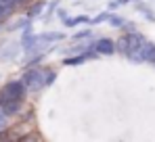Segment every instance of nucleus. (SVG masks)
Wrapping results in <instances>:
<instances>
[{"mask_svg": "<svg viewBox=\"0 0 155 142\" xmlns=\"http://www.w3.org/2000/svg\"><path fill=\"white\" fill-rule=\"evenodd\" d=\"M147 42L149 40L134 29V31H126L115 44H117V50L126 59L134 61V63H145V46H147Z\"/></svg>", "mask_w": 155, "mask_h": 142, "instance_id": "1", "label": "nucleus"}, {"mask_svg": "<svg viewBox=\"0 0 155 142\" xmlns=\"http://www.w3.org/2000/svg\"><path fill=\"white\" fill-rule=\"evenodd\" d=\"M46 75H48V69H42V67H25L23 75H21V82L25 84L27 92H40L42 88H46Z\"/></svg>", "mask_w": 155, "mask_h": 142, "instance_id": "2", "label": "nucleus"}, {"mask_svg": "<svg viewBox=\"0 0 155 142\" xmlns=\"http://www.w3.org/2000/svg\"><path fill=\"white\" fill-rule=\"evenodd\" d=\"M25 94H27V88L21 79L6 82L0 88V105H6L11 100H25Z\"/></svg>", "mask_w": 155, "mask_h": 142, "instance_id": "3", "label": "nucleus"}, {"mask_svg": "<svg viewBox=\"0 0 155 142\" xmlns=\"http://www.w3.org/2000/svg\"><path fill=\"white\" fill-rule=\"evenodd\" d=\"M92 50L97 54H113L117 50V44L111 38H99L97 42H92Z\"/></svg>", "mask_w": 155, "mask_h": 142, "instance_id": "4", "label": "nucleus"}, {"mask_svg": "<svg viewBox=\"0 0 155 142\" xmlns=\"http://www.w3.org/2000/svg\"><path fill=\"white\" fill-rule=\"evenodd\" d=\"M94 54H97V52H94L92 48H90L88 52H78L76 56H71V54H69V56H65L63 65H67V67H69V65H71V67H76V65H82V63H86L88 59H92Z\"/></svg>", "mask_w": 155, "mask_h": 142, "instance_id": "5", "label": "nucleus"}, {"mask_svg": "<svg viewBox=\"0 0 155 142\" xmlns=\"http://www.w3.org/2000/svg\"><path fill=\"white\" fill-rule=\"evenodd\" d=\"M80 23H92V19L88 15H80V17H74V19H65V25L67 27H76Z\"/></svg>", "mask_w": 155, "mask_h": 142, "instance_id": "6", "label": "nucleus"}, {"mask_svg": "<svg viewBox=\"0 0 155 142\" xmlns=\"http://www.w3.org/2000/svg\"><path fill=\"white\" fill-rule=\"evenodd\" d=\"M42 8H44V2L42 0H38V2H34L29 8H27V17L29 19H34V17H38L40 13H42Z\"/></svg>", "mask_w": 155, "mask_h": 142, "instance_id": "7", "label": "nucleus"}, {"mask_svg": "<svg viewBox=\"0 0 155 142\" xmlns=\"http://www.w3.org/2000/svg\"><path fill=\"white\" fill-rule=\"evenodd\" d=\"M8 119H11V115H6V111L0 107V132L8 127Z\"/></svg>", "mask_w": 155, "mask_h": 142, "instance_id": "8", "label": "nucleus"}, {"mask_svg": "<svg viewBox=\"0 0 155 142\" xmlns=\"http://www.w3.org/2000/svg\"><path fill=\"white\" fill-rule=\"evenodd\" d=\"M92 36V29H84V31H78V34H74L71 38L74 40H82V38H90Z\"/></svg>", "mask_w": 155, "mask_h": 142, "instance_id": "9", "label": "nucleus"}, {"mask_svg": "<svg viewBox=\"0 0 155 142\" xmlns=\"http://www.w3.org/2000/svg\"><path fill=\"white\" fill-rule=\"evenodd\" d=\"M109 17H111V13H101L99 17H94V19H92V23H101V21H109Z\"/></svg>", "mask_w": 155, "mask_h": 142, "instance_id": "10", "label": "nucleus"}, {"mask_svg": "<svg viewBox=\"0 0 155 142\" xmlns=\"http://www.w3.org/2000/svg\"><path fill=\"white\" fill-rule=\"evenodd\" d=\"M19 140H42V136H40V134H25V136H21Z\"/></svg>", "mask_w": 155, "mask_h": 142, "instance_id": "11", "label": "nucleus"}, {"mask_svg": "<svg viewBox=\"0 0 155 142\" xmlns=\"http://www.w3.org/2000/svg\"><path fill=\"white\" fill-rule=\"evenodd\" d=\"M0 29H2V21H0Z\"/></svg>", "mask_w": 155, "mask_h": 142, "instance_id": "12", "label": "nucleus"}]
</instances>
